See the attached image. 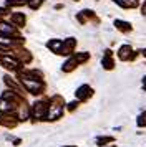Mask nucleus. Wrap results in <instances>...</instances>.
<instances>
[{"label": "nucleus", "mask_w": 146, "mask_h": 147, "mask_svg": "<svg viewBox=\"0 0 146 147\" xmlns=\"http://www.w3.org/2000/svg\"><path fill=\"white\" fill-rule=\"evenodd\" d=\"M136 124H138L139 127H146V116L145 114H141L138 117V121H136Z\"/></svg>", "instance_id": "nucleus-18"}, {"label": "nucleus", "mask_w": 146, "mask_h": 147, "mask_svg": "<svg viewBox=\"0 0 146 147\" xmlns=\"http://www.w3.org/2000/svg\"><path fill=\"white\" fill-rule=\"evenodd\" d=\"M46 47L50 48L53 53H58L60 55V50H61V41H60V40H50Z\"/></svg>", "instance_id": "nucleus-12"}, {"label": "nucleus", "mask_w": 146, "mask_h": 147, "mask_svg": "<svg viewBox=\"0 0 146 147\" xmlns=\"http://www.w3.org/2000/svg\"><path fill=\"white\" fill-rule=\"evenodd\" d=\"M46 109H48V104H46L45 101H38L32 107V116L35 119H43L46 116Z\"/></svg>", "instance_id": "nucleus-2"}, {"label": "nucleus", "mask_w": 146, "mask_h": 147, "mask_svg": "<svg viewBox=\"0 0 146 147\" xmlns=\"http://www.w3.org/2000/svg\"><path fill=\"white\" fill-rule=\"evenodd\" d=\"M111 50H105V56H103V60H101V65L105 69H113L115 68V61L111 58Z\"/></svg>", "instance_id": "nucleus-7"}, {"label": "nucleus", "mask_w": 146, "mask_h": 147, "mask_svg": "<svg viewBox=\"0 0 146 147\" xmlns=\"http://www.w3.org/2000/svg\"><path fill=\"white\" fill-rule=\"evenodd\" d=\"M115 27L118 28L119 32H125V33H128V32H131L133 27L128 23V22H123V20H115Z\"/></svg>", "instance_id": "nucleus-8"}, {"label": "nucleus", "mask_w": 146, "mask_h": 147, "mask_svg": "<svg viewBox=\"0 0 146 147\" xmlns=\"http://www.w3.org/2000/svg\"><path fill=\"white\" fill-rule=\"evenodd\" d=\"M65 147H75V146H65Z\"/></svg>", "instance_id": "nucleus-21"}, {"label": "nucleus", "mask_w": 146, "mask_h": 147, "mask_svg": "<svg viewBox=\"0 0 146 147\" xmlns=\"http://www.w3.org/2000/svg\"><path fill=\"white\" fill-rule=\"evenodd\" d=\"M12 20H13V23H17L18 27H25V15L23 13H13V17H12Z\"/></svg>", "instance_id": "nucleus-13"}, {"label": "nucleus", "mask_w": 146, "mask_h": 147, "mask_svg": "<svg viewBox=\"0 0 146 147\" xmlns=\"http://www.w3.org/2000/svg\"><path fill=\"white\" fill-rule=\"evenodd\" d=\"M63 114V99L60 96H55L52 99V104H48V109H46V121H55L61 117Z\"/></svg>", "instance_id": "nucleus-1"}, {"label": "nucleus", "mask_w": 146, "mask_h": 147, "mask_svg": "<svg viewBox=\"0 0 146 147\" xmlns=\"http://www.w3.org/2000/svg\"><path fill=\"white\" fill-rule=\"evenodd\" d=\"M110 142H115V137L111 136H105V137H98L96 139V146H106V144H110Z\"/></svg>", "instance_id": "nucleus-14"}, {"label": "nucleus", "mask_w": 146, "mask_h": 147, "mask_svg": "<svg viewBox=\"0 0 146 147\" xmlns=\"http://www.w3.org/2000/svg\"><path fill=\"white\" fill-rule=\"evenodd\" d=\"M42 3H43V0H30V2H28V7L33 8V10H37Z\"/></svg>", "instance_id": "nucleus-16"}, {"label": "nucleus", "mask_w": 146, "mask_h": 147, "mask_svg": "<svg viewBox=\"0 0 146 147\" xmlns=\"http://www.w3.org/2000/svg\"><path fill=\"white\" fill-rule=\"evenodd\" d=\"M78 104H80V101H72V102H68V106H66V109L70 111V113H73L76 107H78Z\"/></svg>", "instance_id": "nucleus-17"}, {"label": "nucleus", "mask_w": 146, "mask_h": 147, "mask_svg": "<svg viewBox=\"0 0 146 147\" xmlns=\"http://www.w3.org/2000/svg\"><path fill=\"white\" fill-rule=\"evenodd\" d=\"M75 94H76V99L78 101H88L93 96V88L88 86V84H83V86H80L76 89Z\"/></svg>", "instance_id": "nucleus-5"}, {"label": "nucleus", "mask_w": 146, "mask_h": 147, "mask_svg": "<svg viewBox=\"0 0 146 147\" xmlns=\"http://www.w3.org/2000/svg\"><path fill=\"white\" fill-rule=\"evenodd\" d=\"M0 65L5 66V68H8V69H12V71H17V73L22 69L20 61L15 60V58H10V56H3V58H0Z\"/></svg>", "instance_id": "nucleus-4"}, {"label": "nucleus", "mask_w": 146, "mask_h": 147, "mask_svg": "<svg viewBox=\"0 0 146 147\" xmlns=\"http://www.w3.org/2000/svg\"><path fill=\"white\" fill-rule=\"evenodd\" d=\"M139 51H141V55H143V56H146V50H139Z\"/></svg>", "instance_id": "nucleus-20"}, {"label": "nucleus", "mask_w": 146, "mask_h": 147, "mask_svg": "<svg viewBox=\"0 0 146 147\" xmlns=\"http://www.w3.org/2000/svg\"><path fill=\"white\" fill-rule=\"evenodd\" d=\"M15 56H18L22 63H28V61H32V55L30 51H27V50H17L15 51Z\"/></svg>", "instance_id": "nucleus-10"}, {"label": "nucleus", "mask_w": 146, "mask_h": 147, "mask_svg": "<svg viewBox=\"0 0 146 147\" xmlns=\"http://www.w3.org/2000/svg\"><path fill=\"white\" fill-rule=\"evenodd\" d=\"M118 56H119V60H123V61H133V60H136L138 53L133 51V48L130 45H123V47L119 48Z\"/></svg>", "instance_id": "nucleus-3"}, {"label": "nucleus", "mask_w": 146, "mask_h": 147, "mask_svg": "<svg viewBox=\"0 0 146 147\" xmlns=\"http://www.w3.org/2000/svg\"><path fill=\"white\" fill-rule=\"evenodd\" d=\"M0 124L5 127H15L18 124V119L13 113H8V114H2L0 116Z\"/></svg>", "instance_id": "nucleus-6"}, {"label": "nucleus", "mask_w": 146, "mask_h": 147, "mask_svg": "<svg viewBox=\"0 0 146 147\" xmlns=\"http://www.w3.org/2000/svg\"><path fill=\"white\" fill-rule=\"evenodd\" d=\"M113 147H115V146H113Z\"/></svg>", "instance_id": "nucleus-22"}, {"label": "nucleus", "mask_w": 146, "mask_h": 147, "mask_svg": "<svg viewBox=\"0 0 146 147\" xmlns=\"http://www.w3.org/2000/svg\"><path fill=\"white\" fill-rule=\"evenodd\" d=\"M78 66V63H76V60H75V58H70V60L68 61H65V65H63V66H61V69H63V71H65V73H72L73 69H75V68Z\"/></svg>", "instance_id": "nucleus-9"}, {"label": "nucleus", "mask_w": 146, "mask_h": 147, "mask_svg": "<svg viewBox=\"0 0 146 147\" xmlns=\"http://www.w3.org/2000/svg\"><path fill=\"white\" fill-rule=\"evenodd\" d=\"M73 58L76 60V63H78V65H81V63H85V61L90 60V53H76Z\"/></svg>", "instance_id": "nucleus-15"}, {"label": "nucleus", "mask_w": 146, "mask_h": 147, "mask_svg": "<svg viewBox=\"0 0 146 147\" xmlns=\"http://www.w3.org/2000/svg\"><path fill=\"white\" fill-rule=\"evenodd\" d=\"M17 33V30L13 27H10L8 23H0V35H8V36H12V35Z\"/></svg>", "instance_id": "nucleus-11"}, {"label": "nucleus", "mask_w": 146, "mask_h": 147, "mask_svg": "<svg viewBox=\"0 0 146 147\" xmlns=\"http://www.w3.org/2000/svg\"><path fill=\"white\" fill-rule=\"evenodd\" d=\"M143 89H145V91H146V76H145V78H143Z\"/></svg>", "instance_id": "nucleus-19"}]
</instances>
